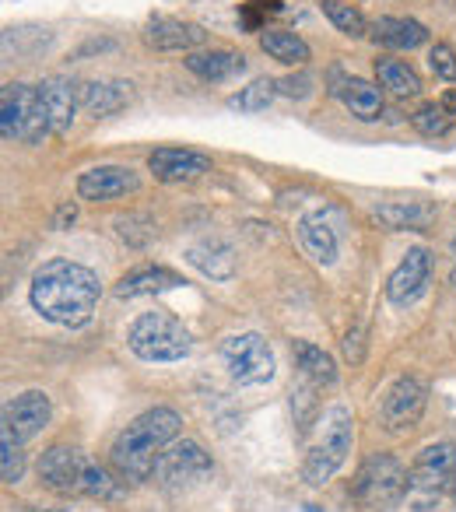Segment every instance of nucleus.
I'll list each match as a JSON object with an SVG mask.
<instances>
[{
	"mask_svg": "<svg viewBox=\"0 0 456 512\" xmlns=\"http://www.w3.org/2000/svg\"><path fill=\"white\" fill-rule=\"evenodd\" d=\"M102 281L92 267L78 264V260H46L36 271L29 288L32 309L43 316L46 323H57V327H85L92 320L95 306H99Z\"/></svg>",
	"mask_w": 456,
	"mask_h": 512,
	"instance_id": "nucleus-1",
	"label": "nucleus"
},
{
	"mask_svg": "<svg viewBox=\"0 0 456 512\" xmlns=\"http://www.w3.org/2000/svg\"><path fill=\"white\" fill-rule=\"evenodd\" d=\"M179 428H183V418L172 407H151V411L137 414L113 439V449H109L113 474L127 484L148 481L155 474L162 453L176 442Z\"/></svg>",
	"mask_w": 456,
	"mask_h": 512,
	"instance_id": "nucleus-2",
	"label": "nucleus"
},
{
	"mask_svg": "<svg viewBox=\"0 0 456 512\" xmlns=\"http://www.w3.org/2000/svg\"><path fill=\"white\" fill-rule=\"evenodd\" d=\"M39 481L60 498H116V477L78 446H50L39 460Z\"/></svg>",
	"mask_w": 456,
	"mask_h": 512,
	"instance_id": "nucleus-3",
	"label": "nucleus"
},
{
	"mask_svg": "<svg viewBox=\"0 0 456 512\" xmlns=\"http://www.w3.org/2000/svg\"><path fill=\"white\" fill-rule=\"evenodd\" d=\"M411 474V502L418 512H439L446 495L456 488V446L453 442H432L425 446L414 463L407 467Z\"/></svg>",
	"mask_w": 456,
	"mask_h": 512,
	"instance_id": "nucleus-4",
	"label": "nucleus"
},
{
	"mask_svg": "<svg viewBox=\"0 0 456 512\" xmlns=\"http://www.w3.org/2000/svg\"><path fill=\"white\" fill-rule=\"evenodd\" d=\"M127 348L141 362H183L190 355L193 341L190 330L176 320L172 313H141L127 330Z\"/></svg>",
	"mask_w": 456,
	"mask_h": 512,
	"instance_id": "nucleus-5",
	"label": "nucleus"
},
{
	"mask_svg": "<svg viewBox=\"0 0 456 512\" xmlns=\"http://www.w3.org/2000/svg\"><path fill=\"white\" fill-rule=\"evenodd\" d=\"M0 134L4 141L39 144L50 134V116L39 99V88L11 81L0 88Z\"/></svg>",
	"mask_w": 456,
	"mask_h": 512,
	"instance_id": "nucleus-6",
	"label": "nucleus"
},
{
	"mask_svg": "<svg viewBox=\"0 0 456 512\" xmlns=\"http://www.w3.org/2000/svg\"><path fill=\"white\" fill-rule=\"evenodd\" d=\"M351 411L344 404H334L323 418V439L316 442L306 453V463H302V481L320 488L330 477L341 470V463L348 460L351 453Z\"/></svg>",
	"mask_w": 456,
	"mask_h": 512,
	"instance_id": "nucleus-7",
	"label": "nucleus"
},
{
	"mask_svg": "<svg viewBox=\"0 0 456 512\" xmlns=\"http://www.w3.org/2000/svg\"><path fill=\"white\" fill-rule=\"evenodd\" d=\"M411 488V474L393 453H372L355 474V498L365 509H390Z\"/></svg>",
	"mask_w": 456,
	"mask_h": 512,
	"instance_id": "nucleus-8",
	"label": "nucleus"
},
{
	"mask_svg": "<svg viewBox=\"0 0 456 512\" xmlns=\"http://www.w3.org/2000/svg\"><path fill=\"white\" fill-rule=\"evenodd\" d=\"M221 358H225L228 376L239 386H264L274 379L278 362H274L271 344L260 334H236L221 344Z\"/></svg>",
	"mask_w": 456,
	"mask_h": 512,
	"instance_id": "nucleus-9",
	"label": "nucleus"
},
{
	"mask_svg": "<svg viewBox=\"0 0 456 512\" xmlns=\"http://www.w3.org/2000/svg\"><path fill=\"white\" fill-rule=\"evenodd\" d=\"M211 470H214V463H211V456L200 449V442L183 439V442H172L162 453V460H158V467H155V481H158V488L176 495V491H186L204 481V477H211Z\"/></svg>",
	"mask_w": 456,
	"mask_h": 512,
	"instance_id": "nucleus-10",
	"label": "nucleus"
},
{
	"mask_svg": "<svg viewBox=\"0 0 456 512\" xmlns=\"http://www.w3.org/2000/svg\"><path fill=\"white\" fill-rule=\"evenodd\" d=\"M428 404V386L418 376H400L397 383L386 390L383 407H379V418H383L386 432H411L421 421Z\"/></svg>",
	"mask_w": 456,
	"mask_h": 512,
	"instance_id": "nucleus-11",
	"label": "nucleus"
},
{
	"mask_svg": "<svg viewBox=\"0 0 456 512\" xmlns=\"http://www.w3.org/2000/svg\"><path fill=\"white\" fill-rule=\"evenodd\" d=\"M428 281H432V253L425 246H414L407 249L397 271L386 281V299H390V306L407 309L428 292Z\"/></svg>",
	"mask_w": 456,
	"mask_h": 512,
	"instance_id": "nucleus-12",
	"label": "nucleus"
},
{
	"mask_svg": "<svg viewBox=\"0 0 456 512\" xmlns=\"http://www.w3.org/2000/svg\"><path fill=\"white\" fill-rule=\"evenodd\" d=\"M50 418H53V404L43 390L18 393V397L4 407V432H11L18 442H29L50 425Z\"/></svg>",
	"mask_w": 456,
	"mask_h": 512,
	"instance_id": "nucleus-13",
	"label": "nucleus"
},
{
	"mask_svg": "<svg viewBox=\"0 0 456 512\" xmlns=\"http://www.w3.org/2000/svg\"><path fill=\"white\" fill-rule=\"evenodd\" d=\"M141 186V176L127 165H99V169H88L78 176V197L81 200H116L127 197V193H137Z\"/></svg>",
	"mask_w": 456,
	"mask_h": 512,
	"instance_id": "nucleus-14",
	"label": "nucleus"
},
{
	"mask_svg": "<svg viewBox=\"0 0 456 512\" xmlns=\"http://www.w3.org/2000/svg\"><path fill=\"white\" fill-rule=\"evenodd\" d=\"M148 169L155 172L158 183H190V179L211 172V158L190 148H155Z\"/></svg>",
	"mask_w": 456,
	"mask_h": 512,
	"instance_id": "nucleus-15",
	"label": "nucleus"
},
{
	"mask_svg": "<svg viewBox=\"0 0 456 512\" xmlns=\"http://www.w3.org/2000/svg\"><path fill=\"white\" fill-rule=\"evenodd\" d=\"M144 43L158 53H193L207 43V32L193 22H179V18H155L144 32Z\"/></svg>",
	"mask_w": 456,
	"mask_h": 512,
	"instance_id": "nucleus-16",
	"label": "nucleus"
},
{
	"mask_svg": "<svg viewBox=\"0 0 456 512\" xmlns=\"http://www.w3.org/2000/svg\"><path fill=\"white\" fill-rule=\"evenodd\" d=\"M372 221L386 232H421L435 221V204L425 200H390L372 207Z\"/></svg>",
	"mask_w": 456,
	"mask_h": 512,
	"instance_id": "nucleus-17",
	"label": "nucleus"
},
{
	"mask_svg": "<svg viewBox=\"0 0 456 512\" xmlns=\"http://www.w3.org/2000/svg\"><path fill=\"white\" fill-rule=\"evenodd\" d=\"M39 88V99L46 106V116H50V130L53 134H67L74 123V113L81 106V95H78V85L64 78H46Z\"/></svg>",
	"mask_w": 456,
	"mask_h": 512,
	"instance_id": "nucleus-18",
	"label": "nucleus"
},
{
	"mask_svg": "<svg viewBox=\"0 0 456 512\" xmlns=\"http://www.w3.org/2000/svg\"><path fill=\"white\" fill-rule=\"evenodd\" d=\"M299 239L316 264L330 267L337 260V232H334V225H330L327 211L306 214V218L299 221Z\"/></svg>",
	"mask_w": 456,
	"mask_h": 512,
	"instance_id": "nucleus-19",
	"label": "nucleus"
},
{
	"mask_svg": "<svg viewBox=\"0 0 456 512\" xmlns=\"http://www.w3.org/2000/svg\"><path fill=\"white\" fill-rule=\"evenodd\" d=\"M372 39L386 50H418L421 43H428V29L414 18H376L369 25Z\"/></svg>",
	"mask_w": 456,
	"mask_h": 512,
	"instance_id": "nucleus-20",
	"label": "nucleus"
},
{
	"mask_svg": "<svg viewBox=\"0 0 456 512\" xmlns=\"http://www.w3.org/2000/svg\"><path fill=\"white\" fill-rule=\"evenodd\" d=\"M183 64L204 81H228L246 71V57L232 50H193L186 53Z\"/></svg>",
	"mask_w": 456,
	"mask_h": 512,
	"instance_id": "nucleus-21",
	"label": "nucleus"
},
{
	"mask_svg": "<svg viewBox=\"0 0 456 512\" xmlns=\"http://www.w3.org/2000/svg\"><path fill=\"white\" fill-rule=\"evenodd\" d=\"M179 285H183V278H179L176 271H169V267H141V271L123 274L113 292H116V299H141V295H158Z\"/></svg>",
	"mask_w": 456,
	"mask_h": 512,
	"instance_id": "nucleus-22",
	"label": "nucleus"
},
{
	"mask_svg": "<svg viewBox=\"0 0 456 512\" xmlns=\"http://www.w3.org/2000/svg\"><path fill=\"white\" fill-rule=\"evenodd\" d=\"M78 95L81 106L92 116H113L127 106L134 92H130L127 81H85V85H78Z\"/></svg>",
	"mask_w": 456,
	"mask_h": 512,
	"instance_id": "nucleus-23",
	"label": "nucleus"
},
{
	"mask_svg": "<svg viewBox=\"0 0 456 512\" xmlns=\"http://www.w3.org/2000/svg\"><path fill=\"white\" fill-rule=\"evenodd\" d=\"M337 95H341V102L351 109V116L362 123L379 120V113H383V88L365 78H344Z\"/></svg>",
	"mask_w": 456,
	"mask_h": 512,
	"instance_id": "nucleus-24",
	"label": "nucleus"
},
{
	"mask_svg": "<svg viewBox=\"0 0 456 512\" xmlns=\"http://www.w3.org/2000/svg\"><path fill=\"white\" fill-rule=\"evenodd\" d=\"M186 260H190L197 271H204L211 281H228L236 274V256L218 239H204V242H197V246H190L186 249Z\"/></svg>",
	"mask_w": 456,
	"mask_h": 512,
	"instance_id": "nucleus-25",
	"label": "nucleus"
},
{
	"mask_svg": "<svg viewBox=\"0 0 456 512\" xmlns=\"http://www.w3.org/2000/svg\"><path fill=\"white\" fill-rule=\"evenodd\" d=\"M376 78H379V85L390 88L397 99H411V95L421 92V78L414 74L411 64H404V60L379 57L376 60Z\"/></svg>",
	"mask_w": 456,
	"mask_h": 512,
	"instance_id": "nucleus-26",
	"label": "nucleus"
},
{
	"mask_svg": "<svg viewBox=\"0 0 456 512\" xmlns=\"http://www.w3.org/2000/svg\"><path fill=\"white\" fill-rule=\"evenodd\" d=\"M260 46H264L267 57L281 60V64H295L302 67L309 60V46L306 39H299L295 32L288 29H267L264 36H260Z\"/></svg>",
	"mask_w": 456,
	"mask_h": 512,
	"instance_id": "nucleus-27",
	"label": "nucleus"
},
{
	"mask_svg": "<svg viewBox=\"0 0 456 512\" xmlns=\"http://www.w3.org/2000/svg\"><path fill=\"white\" fill-rule=\"evenodd\" d=\"M295 358H299V376L313 379V383L320 386V390H323V386H334V379H337L334 358H330L323 348L299 341V344H295Z\"/></svg>",
	"mask_w": 456,
	"mask_h": 512,
	"instance_id": "nucleus-28",
	"label": "nucleus"
},
{
	"mask_svg": "<svg viewBox=\"0 0 456 512\" xmlns=\"http://www.w3.org/2000/svg\"><path fill=\"white\" fill-rule=\"evenodd\" d=\"M320 11L334 22L337 32H344V36H351V39L365 36V29H369L365 18H362V11L351 8V4H341V0H320Z\"/></svg>",
	"mask_w": 456,
	"mask_h": 512,
	"instance_id": "nucleus-29",
	"label": "nucleus"
},
{
	"mask_svg": "<svg viewBox=\"0 0 456 512\" xmlns=\"http://www.w3.org/2000/svg\"><path fill=\"white\" fill-rule=\"evenodd\" d=\"M274 95H278V81H271V78H257L250 88H243V92H239V95H232V99H228V106L239 109V113H260V109L271 106Z\"/></svg>",
	"mask_w": 456,
	"mask_h": 512,
	"instance_id": "nucleus-30",
	"label": "nucleus"
},
{
	"mask_svg": "<svg viewBox=\"0 0 456 512\" xmlns=\"http://www.w3.org/2000/svg\"><path fill=\"white\" fill-rule=\"evenodd\" d=\"M316 390H320V386L306 376H299V383H295V390H292V411H295V421H299V432H309V428H313Z\"/></svg>",
	"mask_w": 456,
	"mask_h": 512,
	"instance_id": "nucleus-31",
	"label": "nucleus"
},
{
	"mask_svg": "<svg viewBox=\"0 0 456 512\" xmlns=\"http://www.w3.org/2000/svg\"><path fill=\"white\" fill-rule=\"evenodd\" d=\"M414 130L425 137H442L449 127H453V116L446 113V109L439 106V102H428V106H421L418 113L411 116Z\"/></svg>",
	"mask_w": 456,
	"mask_h": 512,
	"instance_id": "nucleus-32",
	"label": "nucleus"
},
{
	"mask_svg": "<svg viewBox=\"0 0 456 512\" xmlns=\"http://www.w3.org/2000/svg\"><path fill=\"white\" fill-rule=\"evenodd\" d=\"M0 453H4V463H0V474H4V484H18L25 474V453L22 442L15 439L11 432L0 435Z\"/></svg>",
	"mask_w": 456,
	"mask_h": 512,
	"instance_id": "nucleus-33",
	"label": "nucleus"
},
{
	"mask_svg": "<svg viewBox=\"0 0 456 512\" xmlns=\"http://www.w3.org/2000/svg\"><path fill=\"white\" fill-rule=\"evenodd\" d=\"M278 11H281V0H246V4H239V25L246 32H260L267 18L278 15Z\"/></svg>",
	"mask_w": 456,
	"mask_h": 512,
	"instance_id": "nucleus-34",
	"label": "nucleus"
},
{
	"mask_svg": "<svg viewBox=\"0 0 456 512\" xmlns=\"http://www.w3.org/2000/svg\"><path fill=\"white\" fill-rule=\"evenodd\" d=\"M428 67L435 71V78L456 81V53H453V46L435 43L432 50H428Z\"/></svg>",
	"mask_w": 456,
	"mask_h": 512,
	"instance_id": "nucleus-35",
	"label": "nucleus"
},
{
	"mask_svg": "<svg viewBox=\"0 0 456 512\" xmlns=\"http://www.w3.org/2000/svg\"><path fill=\"white\" fill-rule=\"evenodd\" d=\"M344 358H348L351 365H358L365 358V330L355 327L344 334Z\"/></svg>",
	"mask_w": 456,
	"mask_h": 512,
	"instance_id": "nucleus-36",
	"label": "nucleus"
},
{
	"mask_svg": "<svg viewBox=\"0 0 456 512\" xmlns=\"http://www.w3.org/2000/svg\"><path fill=\"white\" fill-rule=\"evenodd\" d=\"M309 85L313 81L302 74V78H285V81H278V92L281 95H292V99H302V95H309Z\"/></svg>",
	"mask_w": 456,
	"mask_h": 512,
	"instance_id": "nucleus-37",
	"label": "nucleus"
},
{
	"mask_svg": "<svg viewBox=\"0 0 456 512\" xmlns=\"http://www.w3.org/2000/svg\"><path fill=\"white\" fill-rule=\"evenodd\" d=\"M74 218H78V207H74V204H64V207L57 211V228H64L67 221H74Z\"/></svg>",
	"mask_w": 456,
	"mask_h": 512,
	"instance_id": "nucleus-38",
	"label": "nucleus"
},
{
	"mask_svg": "<svg viewBox=\"0 0 456 512\" xmlns=\"http://www.w3.org/2000/svg\"><path fill=\"white\" fill-rule=\"evenodd\" d=\"M439 106H442V109H446V113H449V116H453V113H456V88H449V92H446V95H442V99H439Z\"/></svg>",
	"mask_w": 456,
	"mask_h": 512,
	"instance_id": "nucleus-39",
	"label": "nucleus"
},
{
	"mask_svg": "<svg viewBox=\"0 0 456 512\" xmlns=\"http://www.w3.org/2000/svg\"><path fill=\"white\" fill-rule=\"evenodd\" d=\"M449 281H453V288H456V235H453V274H449Z\"/></svg>",
	"mask_w": 456,
	"mask_h": 512,
	"instance_id": "nucleus-40",
	"label": "nucleus"
}]
</instances>
